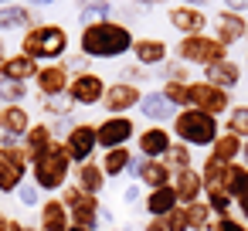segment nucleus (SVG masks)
I'll list each match as a JSON object with an SVG mask.
<instances>
[{"instance_id": "f257e3e1", "label": "nucleus", "mask_w": 248, "mask_h": 231, "mask_svg": "<svg viewBox=\"0 0 248 231\" xmlns=\"http://www.w3.org/2000/svg\"><path fill=\"white\" fill-rule=\"evenodd\" d=\"M136 45L133 31L119 21H89L82 28V38H78V51L85 58H123L129 55Z\"/></svg>"}, {"instance_id": "f03ea898", "label": "nucleus", "mask_w": 248, "mask_h": 231, "mask_svg": "<svg viewBox=\"0 0 248 231\" xmlns=\"http://www.w3.org/2000/svg\"><path fill=\"white\" fill-rule=\"evenodd\" d=\"M72 156H68V150H65V143H51L45 153H38L34 156V163H31V180L38 184V190H45V194H51L55 197V190H65L68 187V177H72Z\"/></svg>"}, {"instance_id": "7ed1b4c3", "label": "nucleus", "mask_w": 248, "mask_h": 231, "mask_svg": "<svg viewBox=\"0 0 248 231\" xmlns=\"http://www.w3.org/2000/svg\"><path fill=\"white\" fill-rule=\"evenodd\" d=\"M21 51L28 58H34L38 65L48 62H65L68 58V31L62 24H34L31 31H24V41H21Z\"/></svg>"}, {"instance_id": "20e7f679", "label": "nucleus", "mask_w": 248, "mask_h": 231, "mask_svg": "<svg viewBox=\"0 0 248 231\" xmlns=\"http://www.w3.org/2000/svg\"><path fill=\"white\" fill-rule=\"evenodd\" d=\"M173 136L177 143H187V146H214V139L221 136V126L214 116L201 112V109H180L177 119H173Z\"/></svg>"}, {"instance_id": "39448f33", "label": "nucleus", "mask_w": 248, "mask_h": 231, "mask_svg": "<svg viewBox=\"0 0 248 231\" xmlns=\"http://www.w3.org/2000/svg\"><path fill=\"white\" fill-rule=\"evenodd\" d=\"M177 58L184 65H201V68H211L217 62L228 58V48L214 38V34H187L177 41Z\"/></svg>"}, {"instance_id": "423d86ee", "label": "nucleus", "mask_w": 248, "mask_h": 231, "mask_svg": "<svg viewBox=\"0 0 248 231\" xmlns=\"http://www.w3.org/2000/svg\"><path fill=\"white\" fill-rule=\"evenodd\" d=\"M62 204H65L68 214H72V228L99 231V224H102V204H99V197L85 194L78 184H68V187L62 190Z\"/></svg>"}, {"instance_id": "0eeeda50", "label": "nucleus", "mask_w": 248, "mask_h": 231, "mask_svg": "<svg viewBox=\"0 0 248 231\" xmlns=\"http://www.w3.org/2000/svg\"><path fill=\"white\" fill-rule=\"evenodd\" d=\"M190 106L214 116V119H221V116L231 112V95L224 89L211 85V82H190Z\"/></svg>"}, {"instance_id": "6e6552de", "label": "nucleus", "mask_w": 248, "mask_h": 231, "mask_svg": "<svg viewBox=\"0 0 248 231\" xmlns=\"http://www.w3.org/2000/svg\"><path fill=\"white\" fill-rule=\"evenodd\" d=\"M95 136H99V150H119L129 146V139L136 136V123L129 116H106L95 126Z\"/></svg>"}, {"instance_id": "1a4fd4ad", "label": "nucleus", "mask_w": 248, "mask_h": 231, "mask_svg": "<svg viewBox=\"0 0 248 231\" xmlns=\"http://www.w3.org/2000/svg\"><path fill=\"white\" fill-rule=\"evenodd\" d=\"M65 150L72 156V163H89L92 153L99 150V136H95V126L92 123H75L68 126V136H65Z\"/></svg>"}, {"instance_id": "9d476101", "label": "nucleus", "mask_w": 248, "mask_h": 231, "mask_svg": "<svg viewBox=\"0 0 248 231\" xmlns=\"http://www.w3.org/2000/svg\"><path fill=\"white\" fill-rule=\"evenodd\" d=\"M143 89L140 85H129V82H112L109 89H106V99H102V109L109 112V116H126L129 109H136L140 102H143Z\"/></svg>"}, {"instance_id": "9b49d317", "label": "nucleus", "mask_w": 248, "mask_h": 231, "mask_svg": "<svg viewBox=\"0 0 248 231\" xmlns=\"http://www.w3.org/2000/svg\"><path fill=\"white\" fill-rule=\"evenodd\" d=\"M68 99H72L75 106H102V99H106V82H102V75H95V72L72 75Z\"/></svg>"}, {"instance_id": "f8f14e48", "label": "nucleus", "mask_w": 248, "mask_h": 231, "mask_svg": "<svg viewBox=\"0 0 248 231\" xmlns=\"http://www.w3.org/2000/svg\"><path fill=\"white\" fill-rule=\"evenodd\" d=\"M170 146H173V136H170L167 126H146V129H140V136H136V150H140V156H146V160H163V156L170 153Z\"/></svg>"}, {"instance_id": "ddd939ff", "label": "nucleus", "mask_w": 248, "mask_h": 231, "mask_svg": "<svg viewBox=\"0 0 248 231\" xmlns=\"http://www.w3.org/2000/svg\"><path fill=\"white\" fill-rule=\"evenodd\" d=\"M211 28H214V38H217L224 48H231V45L245 41V34H248V17H245V14H234V11H221V14H214Z\"/></svg>"}, {"instance_id": "4468645a", "label": "nucleus", "mask_w": 248, "mask_h": 231, "mask_svg": "<svg viewBox=\"0 0 248 231\" xmlns=\"http://www.w3.org/2000/svg\"><path fill=\"white\" fill-rule=\"evenodd\" d=\"M167 21L180 31V38H187V34H204L207 31V14L201 11V7H187V4H177V7H170L167 11Z\"/></svg>"}, {"instance_id": "2eb2a0df", "label": "nucleus", "mask_w": 248, "mask_h": 231, "mask_svg": "<svg viewBox=\"0 0 248 231\" xmlns=\"http://www.w3.org/2000/svg\"><path fill=\"white\" fill-rule=\"evenodd\" d=\"M38 92L41 95H68V85H72V72L65 68V62H55V65H41L38 78H34Z\"/></svg>"}, {"instance_id": "dca6fc26", "label": "nucleus", "mask_w": 248, "mask_h": 231, "mask_svg": "<svg viewBox=\"0 0 248 231\" xmlns=\"http://www.w3.org/2000/svg\"><path fill=\"white\" fill-rule=\"evenodd\" d=\"M129 173H133V177H136L140 184H146L150 190L173 184V173H170V167H167L163 160H146V156H140V160H133Z\"/></svg>"}, {"instance_id": "f3484780", "label": "nucleus", "mask_w": 248, "mask_h": 231, "mask_svg": "<svg viewBox=\"0 0 248 231\" xmlns=\"http://www.w3.org/2000/svg\"><path fill=\"white\" fill-rule=\"evenodd\" d=\"M38 72H41V65L34 62V58H28L24 51H17V55H7L4 62H0V82H31V78H38Z\"/></svg>"}, {"instance_id": "a211bd4d", "label": "nucleus", "mask_w": 248, "mask_h": 231, "mask_svg": "<svg viewBox=\"0 0 248 231\" xmlns=\"http://www.w3.org/2000/svg\"><path fill=\"white\" fill-rule=\"evenodd\" d=\"M201 177H204V194H228L231 187V163H221L217 156H204L201 163Z\"/></svg>"}, {"instance_id": "6ab92c4d", "label": "nucleus", "mask_w": 248, "mask_h": 231, "mask_svg": "<svg viewBox=\"0 0 248 231\" xmlns=\"http://www.w3.org/2000/svg\"><path fill=\"white\" fill-rule=\"evenodd\" d=\"M167 55H170V48H167V41H160V38H136V45H133V58H136V65H143V68L163 65Z\"/></svg>"}, {"instance_id": "aec40b11", "label": "nucleus", "mask_w": 248, "mask_h": 231, "mask_svg": "<svg viewBox=\"0 0 248 231\" xmlns=\"http://www.w3.org/2000/svg\"><path fill=\"white\" fill-rule=\"evenodd\" d=\"M173 190H177V197H180L184 207L204 200V177H201V170L190 167V170H184V173H173Z\"/></svg>"}, {"instance_id": "412c9836", "label": "nucleus", "mask_w": 248, "mask_h": 231, "mask_svg": "<svg viewBox=\"0 0 248 231\" xmlns=\"http://www.w3.org/2000/svg\"><path fill=\"white\" fill-rule=\"evenodd\" d=\"M31 126H34V123H31V116H28L24 106H4V109H0V133H4L7 139L28 136Z\"/></svg>"}, {"instance_id": "4be33fe9", "label": "nucleus", "mask_w": 248, "mask_h": 231, "mask_svg": "<svg viewBox=\"0 0 248 231\" xmlns=\"http://www.w3.org/2000/svg\"><path fill=\"white\" fill-rule=\"evenodd\" d=\"M68 228H72V214L62 204V197L41 200V231H68Z\"/></svg>"}, {"instance_id": "5701e85b", "label": "nucleus", "mask_w": 248, "mask_h": 231, "mask_svg": "<svg viewBox=\"0 0 248 231\" xmlns=\"http://www.w3.org/2000/svg\"><path fill=\"white\" fill-rule=\"evenodd\" d=\"M228 194H231V200L238 207V217L248 224V167L241 160L231 163V187H228Z\"/></svg>"}, {"instance_id": "b1692460", "label": "nucleus", "mask_w": 248, "mask_h": 231, "mask_svg": "<svg viewBox=\"0 0 248 231\" xmlns=\"http://www.w3.org/2000/svg\"><path fill=\"white\" fill-rule=\"evenodd\" d=\"M204 82H211V85H217V89L231 92V89L241 82V65H238V62H231V58H224V62H217V65L204 68Z\"/></svg>"}, {"instance_id": "393cba45", "label": "nucleus", "mask_w": 248, "mask_h": 231, "mask_svg": "<svg viewBox=\"0 0 248 231\" xmlns=\"http://www.w3.org/2000/svg\"><path fill=\"white\" fill-rule=\"evenodd\" d=\"M72 177H75V184H78L85 194H92V197H99L102 187H106V170H102V163H95V160L78 163V167L72 170Z\"/></svg>"}, {"instance_id": "a878e982", "label": "nucleus", "mask_w": 248, "mask_h": 231, "mask_svg": "<svg viewBox=\"0 0 248 231\" xmlns=\"http://www.w3.org/2000/svg\"><path fill=\"white\" fill-rule=\"evenodd\" d=\"M140 112H143L150 123H167V119L173 123L180 109H173V106L167 102V95H163V92H146V95H143V102H140Z\"/></svg>"}, {"instance_id": "bb28decb", "label": "nucleus", "mask_w": 248, "mask_h": 231, "mask_svg": "<svg viewBox=\"0 0 248 231\" xmlns=\"http://www.w3.org/2000/svg\"><path fill=\"white\" fill-rule=\"evenodd\" d=\"M143 207L150 211V217H167L173 207H180V197H177L173 184H167V187L150 190V197H146V204H143Z\"/></svg>"}, {"instance_id": "cd10ccee", "label": "nucleus", "mask_w": 248, "mask_h": 231, "mask_svg": "<svg viewBox=\"0 0 248 231\" xmlns=\"http://www.w3.org/2000/svg\"><path fill=\"white\" fill-rule=\"evenodd\" d=\"M31 31L34 28V14L31 7L24 4H7V7H0V31Z\"/></svg>"}, {"instance_id": "c85d7f7f", "label": "nucleus", "mask_w": 248, "mask_h": 231, "mask_svg": "<svg viewBox=\"0 0 248 231\" xmlns=\"http://www.w3.org/2000/svg\"><path fill=\"white\" fill-rule=\"evenodd\" d=\"M241 150H245V139L231 136V133H221L211 146V156H217L221 163H238L241 160Z\"/></svg>"}, {"instance_id": "c756f323", "label": "nucleus", "mask_w": 248, "mask_h": 231, "mask_svg": "<svg viewBox=\"0 0 248 231\" xmlns=\"http://www.w3.org/2000/svg\"><path fill=\"white\" fill-rule=\"evenodd\" d=\"M133 150L129 146H119V150H106L102 153V170H106V177H123L129 167H133Z\"/></svg>"}, {"instance_id": "7c9ffc66", "label": "nucleus", "mask_w": 248, "mask_h": 231, "mask_svg": "<svg viewBox=\"0 0 248 231\" xmlns=\"http://www.w3.org/2000/svg\"><path fill=\"white\" fill-rule=\"evenodd\" d=\"M51 143H55V129H51L48 123H34V126L28 129V136H24V146H28V153H31V156L45 153Z\"/></svg>"}, {"instance_id": "2f4dec72", "label": "nucleus", "mask_w": 248, "mask_h": 231, "mask_svg": "<svg viewBox=\"0 0 248 231\" xmlns=\"http://www.w3.org/2000/svg\"><path fill=\"white\" fill-rule=\"evenodd\" d=\"M163 163L170 167V173H184V170L194 167V150H190L187 143H177V139H173V146H170V153L163 156Z\"/></svg>"}, {"instance_id": "473e14b6", "label": "nucleus", "mask_w": 248, "mask_h": 231, "mask_svg": "<svg viewBox=\"0 0 248 231\" xmlns=\"http://www.w3.org/2000/svg\"><path fill=\"white\" fill-rule=\"evenodd\" d=\"M221 133H231L238 139H248V106H231V112L224 116V129Z\"/></svg>"}, {"instance_id": "72a5a7b5", "label": "nucleus", "mask_w": 248, "mask_h": 231, "mask_svg": "<svg viewBox=\"0 0 248 231\" xmlns=\"http://www.w3.org/2000/svg\"><path fill=\"white\" fill-rule=\"evenodd\" d=\"M211 221H214V211H211V204H207V200L187 204V224H190V231H207V228H211Z\"/></svg>"}, {"instance_id": "f704fd0d", "label": "nucleus", "mask_w": 248, "mask_h": 231, "mask_svg": "<svg viewBox=\"0 0 248 231\" xmlns=\"http://www.w3.org/2000/svg\"><path fill=\"white\" fill-rule=\"evenodd\" d=\"M78 17H92V21H112V4L109 0H75Z\"/></svg>"}, {"instance_id": "c9c22d12", "label": "nucleus", "mask_w": 248, "mask_h": 231, "mask_svg": "<svg viewBox=\"0 0 248 231\" xmlns=\"http://www.w3.org/2000/svg\"><path fill=\"white\" fill-rule=\"evenodd\" d=\"M160 92L167 95V102L173 109H190V85H184V82H163Z\"/></svg>"}, {"instance_id": "e433bc0d", "label": "nucleus", "mask_w": 248, "mask_h": 231, "mask_svg": "<svg viewBox=\"0 0 248 231\" xmlns=\"http://www.w3.org/2000/svg\"><path fill=\"white\" fill-rule=\"evenodd\" d=\"M41 109L48 116H58V119H68V112L75 109V102L68 95H41Z\"/></svg>"}, {"instance_id": "4c0bfd02", "label": "nucleus", "mask_w": 248, "mask_h": 231, "mask_svg": "<svg viewBox=\"0 0 248 231\" xmlns=\"http://www.w3.org/2000/svg\"><path fill=\"white\" fill-rule=\"evenodd\" d=\"M163 82H184V85H190V68L180 62V58H167L163 62Z\"/></svg>"}, {"instance_id": "58836bf2", "label": "nucleus", "mask_w": 248, "mask_h": 231, "mask_svg": "<svg viewBox=\"0 0 248 231\" xmlns=\"http://www.w3.org/2000/svg\"><path fill=\"white\" fill-rule=\"evenodd\" d=\"M28 95V85L24 82H0V99H4L7 106H21Z\"/></svg>"}, {"instance_id": "ea45409f", "label": "nucleus", "mask_w": 248, "mask_h": 231, "mask_svg": "<svg viewBox=\"0 0 248 231\" xmlns=\"http://www.w3.org/2000/svg\"><path fill=\"white\" fill-rule=\"evenodd\" d=\"M163 224H167V231H190V224H187V207H184V204L173 207V211L163 217Z\"/></svg>"}, {"instance_id": "a19ab883", "label": "nucleus", "mask_w": 248, "mask_h": 231, "mask_svg": "<svg viewBox=\"0 0 248 231\" xmlns=\"http://www.w3.org/2000/svg\"><path fill=\"white\" fill-rule=\"evenodd\" d=\"M207 231H248V224H245L241 217L228 214V217H217V221H211V228H207Z\"/></svg>"}, {"instance_id": "79ce46f5", "label": "nucleus", "mask_w": 248, "mask_h": 231, "mask_svg": "<svg viewBox=\"0 0 248 231\" xmlns=\"http://www.w3.org/2000/svg\"><path fill=\"white\" fill-rule=\"evenodd\" d=\"M119 75H123L119 82H129V85H140V82H143V78L150 75V68H143V65H123V68H119Z\"/></svg>"}, {"instance_id": "37998d69", "label": "nucleus", "mask_w": 248, "mask_h": 231, "mask_svg": "<svg viewBox=\"0 0 248 231\" xmlns=\"http://www.w3.org/2000/svg\"><path fill=\"white\" fill-rule=\"evenodd\" d=\"M38 194H41V190H38V184H34V180H24V184L17 187V197H21V204H24V207L38 204Z\"/></svg>"}, {"instance_id": "c03bdc74", "label": "nucleus", "mask_w": 248, "mask_h": 231, "mask_svg": "<svg viewBox=\"0 0 248 231\" xmlns=\"http://www.w3.org/2000/svg\"><path fill=\"white\" fill-rule=\"evenodd\" d=\"M89 62H92V58H85V55L78 51V55H68V58H65V68L75 72V75H85V72H89Z\"/></svg>"}, {"instance_id": "a18cd8bd", "label": "nucleus", "mask_w": 248, "mask_h": 231, "mask_svg": "<svg viewBox=\"0 0 248 231\" xmlns=\"http://www.w3.org/2000/svg\"><path fill=\"white\" fill-rule=\"evenodd\" d=\"M224 11H234V14H248V0H224Z\"/></svg>"}, {"instance_id": "49530a36", "label": "nucleus", "mask_w": 248, "mask_h": 231, "mask_svg": "<svg viewBox=\"0 0 248 231\" xmlns=\"http://www.w3.org/2000/svg\"><path fill=\"white\" fill-rule=\"evenodd\" d=\"M126 204H129V207L140 204V187H129V190H126Z\"/></svg>"}, {"instance_id": "de8ad7c7", "label": "nucleus", "mask_w": 248, "mask_h": 231, "mask_svg": "<svg viewBox=\"0 0 248 231\" xmlns=\"http://www.w3.org/2000/svg\"><path fill=\"white\" fill-rule=\"evenodd\" d=\"M143 231H167V224H163V217H150V224Z\"/></svg>"}, {"instance_id": "09e8293b", "label": "nucleus", "mask_w": 248, "mask_h": 231, "mask_svg": "<svg viewBox=\"0 0 248 231\" xmlns=\"http://www.w3.org/2000/svg\"><path fill=\"white\" fill-rule=\"evenodd\" d=\"M136 4H140V7H163L167 0H136Z\"/></svg>"}, {"instance_id": "8fccbe9b", "label": "nucleus", "mask_w": 248, "mask_h": 231, "mask_svg": "<svg viewBox=\"0 0 248 231\" xmlns=\"http://www.w3.org/2000/svg\"><path fill=\"white\" fill-rule=\"evenodd\" d=\"M7 231H34V228H28V224H21V221H11Z\"/></svg>"}, {"instance_id": "3c124183", "label": "nucleus", "mask_w": 248, "mask_h": 231, "mask_svg": "<svg viewBox=\"0 0 248 231\" xmlns=\"http://www.w3.org/2000/svg\"><path fill=\"white\" fill-rule=\"evenodd\" d=\"M180 4H187V7H207L211 0H180Z\"/></svg>"}, {"instance_id": "603ef678", "label": "nucleus", "mask_w": 248, "mask_h": 231, "mask_svg": "<svg viewBox=\"0 0 248 231\" xmlns=\"http://www.w3.org/2000/svg\"><path fill=\"white\" fill-rule=\"evenodd\" d=\"M48 4H55V0H28V7H48Z\"/></svg>"}, {"instance_id": "864d4df0", "label": "nucleus", "mask_w": 248, "mask_h": 231, "mask_svg": "<svg viewBox=\"0 0 248 231\" xmlns=\"http://www.w3.org/2000/svg\"><path fill=\"white\" fill-rule=\"evenodd\" d=\"M7 224H11V217H7L4 211H0V231H7Z\"/></svg>"}, {"instance_id": "5fc2aeb1", "label": "nucleus", "mask_w": 248, "mask_h": 231, "mask_svg": "<svg viewBox=\"0 0 248 231\" xmlns=\"http://www.w3.org/2000/svg\"><path fill=\"white\" fill-rule=\"evenodd\" d=\"M241 163L248 167V139H245V150H241Z\"/></svg>"}, {"instance_id": "6e6d98bb", "label": "nucleus", "mask_w": 248, "mask_h": 231, "mask_svg": "<svg viewBox=\"0 0 248 231\" xmlns=\"http://www.w3.org/2000/svg\"><path fill=\"white\" fill-rule=\"evenodd\" d=\"M4 58H7V45H4V41H0V62H4Z\"/></svg>"}, {"instance_id": "4d7b16f0", "label": "nucleus", "mask_w": 248, "mask_h": 231, "mask_svg": "<svg viewBox=\"0 0 248 231\" xmlns=\"http://www.w3.org/2000/svg\"><path fill=\"white\" fill-rule=\"evenodd\" d=\"M7 4H17V0H0V7H7Z\"/></svg>"}, {"instance_id": "13d9d810", "label": "nucleus", "mask_w": 248, "mask_h": 231, "mask_svg": "<svg viewBox=\"0 0 248 231\" xmlns=\"http://www.w3.org/2000/svg\"><path fill=\"white\" fill-rule=\"evenodd\" d=\"M4 139H7V136H4V133H0V150H4Z\"/></svg>"}, {"instance_id": "bf43d9fd", "label": "nucleus", "mask_w": 248, "mask_h": 231, "mask_svg": "<svg viewBox=\"0 0 248 231\" xmlns=\"http://www.w3.org/2000/svg\"><path fill=\"white\" fill-rule=\"evenodd\" d=\"M68 231H85V228H68Z\"/></svg>"}, {"instance_id": "052dcab7", "label": "nucleus", "mask_w": 248, "mask_h": 231, "mask_svg": "<svg viewBox=\"0 0 248 231\" xmlns=\"http://www.w3.org/2000/svg\"><path fill=\"white\" fill-rule=\"evenodd\" d=\"M119 231H133V228H119Z\"/></svg>"}, {"instance_id": "680f3d73", "label": "nucleus", "mask_w": 248, "mask_h": 231, "mask_svg": "<svg viewBox=\"0 0 248 231\" xmlns=\"http://www.w3.org/2000/svg\"><path fill=\"white\" fill-rule=\"evenodd\" d=\"M245 65H248V58H245Z\"/></svg>"}, {"instance_id": "e2e57ef3", "label": "nucleus", "mask_w": 248, "mask_h": 231, "mask_svg": "<svg viewBox=\"0 0 248 231\" xmlns=\"http://www.w3.org/2000/svg\"><path fill=\"white\" fill-rule=\"evenodd\" d=\"M245 38H248V34H245Z\"/></svg>"}]
</instances>
